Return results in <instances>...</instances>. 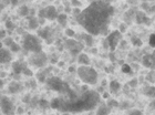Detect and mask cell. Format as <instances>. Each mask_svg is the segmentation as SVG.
Masks as SVG:
<instances>
[{"label":"cell","mask_w":155,"mask_h":115,"mask_svg":"<svg viewBox=\"0 0 155 115\" xmlns=\"http://www.w3.org/2000/svg\"><path fill=\"white\" fill-rule=\"evenodd\" d=\"M22 47L27 51H31L33 53H39L42 51L41 40L37 35L27 33L22 40Z\"/></svg>","instance_id":"cell-4"},{"label":"cell","mask_w":155,"mask_h":115,"mask_svg":"<svg viewBox=\"0 0 155 115\" xmlns=\"http://www.w3.org/2000/svg\"><path fill=\"white\" fill-rule=\"evenodd\" d=\"M143 65L145 67H151L152 65V61H151V57L150 55H145V57L143 58V61H142Z\"/></svg>","instance_id":"cell-23"},{"label":"cell","mask_w":155,"mask_h":115,"mask_svg":"<svg viewBox=\"0 0 155 115\" xmlns=\"http://www.w3.org/2000/svg\"><path fill=\"white\" fill-rule=\"evenodd\" d=\"M121 39H122V33L119 30L111 32L110 34H109V37L107 38V42H109V49L114 51L115 48L117 47V44H119V42L121 41Z\"/></svg>","instance_id":"cell-9"},{"label":"cell","mask_w":155,"mask_h":115,"mask_svg":"<svg viewBox=\"0 0 155 115\" xmlns=\"http://www.w3.org/2000/svg\"><path fill=\"white\" fill-rule=\"evenodd\" d=\"M20 49H21V48H20V45L18 44V43H16V42H13L12 44L9 47V50L11 52H13V53H17V52H19Z\"/></svg>","instance_id":"cell-25"},{"label":"cell","mask_w":155,"mask_h":115,"mask_svg":"<svg viewBox=\"0 0 155 115\" xmlns=\"http://www.w3.org/2000/svg\"><path fill=\"white\" fill-rule=\"evenodd\" d=\"M22 74H25V75H27V77H32V75H33L32 71L30 70V69L28 67H25V70L22 71Z\"/></svg>","instance_id":"cell-32"},{"label":"cell","mask_w":155,"mask_h":115,"mask_svg":"<svg viewBox=\"0 0 155 115\" xmlns=\"http://www.w3.org/2000/svg\"><path fill=\"white\" fill-rule=\"evenodd\" d=\"M12 60V55H11V51L9 49L6 48H1L0 49V63L5 64L8 63Z\"/></svg>","instance_id":"cell-11"},{"label":"cell","mask_w":155,"mask_h":115,"mask_svg":"<svg viewBox=\"0 0 155 115\" xmlns=\"http://www.w3.org/2000/svg\"><path fill=\"white\" fill-rule=\"evenodd\" d=\"M107 106L109 107H116V106H119V102L116 101V100H109V102H107Z\"/></svg>","instance_id":"cell-30"},{"label":"cell","mask_w":155,"mask_h":115,"mask_svg":"<svg viewBox=\"0 0 155 115\" xmlns=\"http://www.w3.org/2000/svg\"><path fill=\"white\" fill-rule=\"evenodd\" d=\"M26 63L22 62V61H16V62H13L12 63V71L13 73H16L17 75H19V74L22 73V71L25 70V67H26Z\"/></svg>","instance_id":"cell-12"},{"label":"cell","mask_w":155,"mask_h":115,"mask_svg":"<svg viewBox=\"0 0 155 115\" xmlns=\"http://www.w3.org/2000/svg\"><path fill=\"white\" fill-rule=\"evenodd\" d=\"M6 28L8 29V30H10V31H11V30H13V29H16V25H15L12 21L8 20V21L6 22Z\"/></svg>","instance_id":"cell-29"},{"label":"cell","mask_w":155,"mask_h":115,"mask_svg":"<svg viewBox=\"0 0 155 115\" xmlns=\"http://www.w3.org/2000/svg\"><path fill=\"white\" fill-rule=\"evenodd\" d=\"M8 90H9V92L11 94H17V93H19L22 90V86H21V84L18 81H12L8 85Z\"/></svg>","instance_id":"cell-13"},{"label":"cell","mask_w":155,"mask_h":115,"mask_svg":"<svg viewBox=\"0 0 155 115\" xmlns=\"http://www.w3.org/2000/svg\"><path fill=\"white\" fill-rule=\"evenodd\" d=\"M146 79H147V80L150 81V82H155V77H154V72H152V73H150V75L147 77H146Z\"/></svg>","instance_id":"cell-38"},{"label":"cell","mask_w":155,"mask_h":115,"mask_svg":"<svg viewBox=\"0 0 155 115\" xmlns=\"http://www.w3.org/2000/svg\"><path fill=\"white\" fill-rule=\"evenodd\" d=\"M77 73L83 83L91 84V85L97 84V72L93 67H89V65H81L77 69Z\"/></svg>","instance_id":"cell-3"},{"label":"cell","mask_w":155,"mask_h":115,"mask_svg":"<svg viewBox=\"0 0 155 115\" xmlns=\"http://www.w3.org/2000/svg\"><path fill=\"white\" fill-rule=\"evenodd\" d=\"M30 63L33 64L37 67H45L47 63V54L45 52H39V53H35L32 57H30Z\"/></svg>","instance_id":"cell-10"},{"label":"cell","mask_w":155,"mask_h":115,"mask_svg":"<svg viewBox=\"0 0 155 115\" xmlns=\"http://www.w3.org/2000/svg\"><path fill=\"white\" fill-rule=\"evenodd\" d=\"M64 47L71 52L72 55H78V53L83 49V45L81 44L80 42L77 41V40H73V39H71V38L68 39V40H65Z\"/></svg>","instance_id":"cell-8"},{"label":"cell","mask_w":155,"mask_h":115,"mask_svg":"<svg viewBox=\"0 0 155 115\" xmlns=\"http://www.w3.org/2000/svg\"><path fill=\"white\" fill-rule=\"evenodd\" d=\"M129 115H143V113L141 112L140 110H132V111L129 113Z\"/></svg>","instance_id":"cell-36"},{"label":"cell","mask_w":155,"mask_h":115,"mask_svg":"<svg viewBox=\"0 0 155 115\" xmlns=\"http://www.w3.org/2000/svg\"><path fill=\"white\" fill-rule=\"evenodd\" d=\"M150 11H152V12H155V6H154V7H152V8L150 9Z\"/></svg>","instance_id":"cell-45"},{"label":"cell","mask_w":155,"mask_h":115,"mask_svg":"<svg viewBox=\"0 0 155 115\" xmlns=\"http://www.w3.org/2000/svg\"><path fill=\"white\" fill-rule=\"evenodd\" d=\"M0 113H1V109H0Z\"/></svg>","instance_id":"cell-48"},{"label":"cell","mask_w":155,"mask_h":115,"mask_svg":"<svg viewBox=\"0 0 155 115\" xmlns=\"http://www.w3.org/2000/svg\"><path fill=\"white\" fill-rule=\"evenodd\" d=\"M39 25H40L39 20L37 19V18H35V17H31V18L29 19V22H28V27H29L30 30H36V29H38Z\"/></svg>","instance_id":"cell-17"},{"label":"cell","mask_w":155,"mask_h":115,"mask_svg":"<svg viewBox=\"0 0 155 115\" xmlns=\"http://www.w3.org/2000/svg\"><path fill=\"white\" fill-rule=\"evenodd\" d=\"M136 21H137V23L150 25V19L147 18V16H146L143 11H139V12L136 13Z\"/></svg>","instance_id":"cell-16"},{"label":"cell","mask_w":155,"mask_h":115,"mask_svg":"<svg viewBox=\"0 0 155 115\" xmlns=\"http://www.w3.org/2000/svg\"><path fill=\"white\" fill-rule=\"evenodd\" d=\"M67 19H68V16H67L65 13H60V15L58 16V18H57L58 22L60 23L61 26H63V27L67 25Z\"/></svg>","instance_id":"cell-22"},{"label":"cell","mask_w":155,"mask_h":115,"mask_svg":"<svg viewBox=\"0 0 155 115\" xmlns=\"http://www.w3.org/2000/svg\"><path fill=\"white\" fill-rule=\"evenodd\" d=\"M113 12L114 9L110 3L104 0H97L81 11L77 19L89 34L99 35L107 31Z\"/></svg>","instance_id":"cell-1"},{"label":"cell","mask_w":155,"mask_h":115,"mask_svg":"<svg viewBox=\"0 0 155 115\" xmlns=\"http://www.w3.org/2000/svg\"><path fill=\"white\" fill-rule=\"evenodd\" d=\"M126 30V26L124 25V23H122V25H120V30L119 31L121 32V33H123V32H125Z\"/></svg>","instance_id":"cell-39"},{"label":"cell","mask_w":155,"mask_h":115,"mask_svg":"<svg viewBox=\"0 0 155 115\" xmlns=\"http://www.w3.org/2000/svg\"><path fill=\"white\" fill-rule=\"evenodd\" d=\"M74 34H75V32L72 30V29H65V35L67 37H69V38H72V37H74Z\"/></svg>","instance_id":"cell-31"},{"label":"cell","mask_w":155,"mask_h":115,"mask_svg":"<svg viewBox=\"0 0 155 115\" xmlns=\"http://www.w3.org/2000/svg\"><path fill=\"white\" fill-rule=\"evenodd\" d=\"M38 34H39V37H41L43 40H47V42H48V43H51V42H52V41H50L51 31H50V29H49V28H45V29H42V30H39Z\"/></svg>","instance_id":"cell-14"},{"label":"cell","mask_w":155,"mask_h":115,"mask_svg":"<svg viewBox=\"0 0 155 115\" xmlns=\"http://www.w3.org/2000/svg\"><path fill=\"white\" fill-rule=\"evenodd\" d=\"M144 94L149 97H152V99H155V87L154 86H147L144 90Z\"/></svg>","instance_id":"cell-21"},{"label":"cell","mask_w":155,"mask_h":115,"mask_svg":"<svg viewBox=\"0 0 155 115\" xmlns=\"http://www.w3.org/2000/svg\"><path fill=\"white\" fill-rule=\"evenodd\" d=\"M111 113V107L107 105H101L97 111V115H109Z\"/></svg>","instance_id":"cell-18"},{"label":"cell","mask_w":155,"mask_h":115,"mask_svg":"<svg viewBox=\"0 0 155 115\" xmlns=\"http://www.w3.org/2000/svg\"><path fill=\"white\" fill-rule=\"evenodd\" d=\"M47 84H48L49 89L53 90L55 92L62 93L63 95H68L69 93L72 91V89L67 82H64L63 80H61V79H59L57 77H52L50 79H48Z\"/></svg>","instance_id":"cell-5"},{"label":"cell","mask_w":155,"mask_h":115,"mask_svg":"<svg viewBox=\"0 0 155 115\" xmlns=\"http://www.w3.org/2000/svg\"><path fill=\"white\" fill-rule=\"evenodd\" d=\"M122 72H124V73H130V72H131V67H129L127 64H124L122 67Z\"/></svg>","instance_id":"cell-35"},{"label":"cell","mask_w":155,"mask_h":115,"mask_svg":"<svg viewBox=\"0 0 155 115\" xmlns=\"http://www.w3.org/2000/svg\"><path fill=\"white\" fill-rule=\"evenodd\" d=\"M131 42H132V44L135 45V47H141V45H142V41H141L139 38H136V37H132V38H131Z\"/></svg>","instance_id":"cell-27"},{"label":"cell","mask_w":155,"mask_h":115,"mask_svg":"<svg viewBox=\"0 0 155 115\" xmlns=\"http://www.w3.org/2000/svg\"><path fill=\"white\" fill-rule=\"evenodd\" d=\"M121 89V84L117 81H111L110 82V91L112 93H117Z\"/></svg>","instance_id":"cell-19"},{"label":"cell","mask_w":155,"mask_h":115,"mask_svg":"<svg viewBox=\"0 0 155 115\" xmlns=\"http://www.w3.org/2000/svg\"><path fill=\"white\" fill-rule=\"evenodd\" d=\"M62 115H70V114H69V113L65 112V113H63V114H62Z\"/></svg>","instance_id":"cell-47"},{"label":"cell","mask_w":155,"mask_h":115,"mask_svg":"<svg viewBox=\"0 0 155 115\" xmlns=\"http://www.w3.org/2000/svg\"><path fill=\"white\" fill-rule=\"evenodd\" d=\"M78 63L80 65H90L91 60L89 55H87L85 53H80L78 55Z\"/></svg>","instance_id":"cell-15"},{"label":"cell","mask_w":155,"mask_h":115,"mask_svg":"<svg viewBox=\"0 0 155 115\" xmlns=\"http://www.w3.org/2000/svg\"><path fill=\"white\" fill-rule=\"evenodd\" d=\"M13 39L11 38V37H6V38H3V41H2V43L5 45H6V47H8V48H9L10 45L12 44L13 43Z\"/></svg>","instance_id":"cell-26"},{"label":"cell","mask_w":155,"mask_h":115,"mask_svg":"<svg viewBox=\"0 0 155 115\" xmlns=\"http://www.w3.org/2000/svg\"><path fill=\"white\" fill-rule=\"evenodd\" d=\"M136 83H137V80L136 79H134V80H132V81H130V86H132V87H135L136 86Z\"/></svg>","instance_id":"cell-40"},{"label":"cell","mask_w":155,"mask_h":115,"mask_svg":"<svg viewBox=\"0 0 155 115\" xmlns=\"http://www.w3.org/2000/svg\"><path fill=\"white\" fill-rule=\"evenodd\" d=\"M3 86H5V82H3V80L0 77V90H2Z\"/></svg>","instance_id":"cell-43"},{"label":"cell","mask_w":155,"mask_h":115,"mask_svg":"<svg viewBox=\"0 0 155 115\" xmlns=\"http://www.w3.org/2000/svg\"><path fill=\"white\" fill-rule=\"evenodd\" d=\"M81 38L83 39L84 42H85V44L87 45V47H92L93 45V38H92V35L89 34V33H84V34L81 35Z\"/></svg>","instance_id":"cell-20"},{"label":"cell","mask_w":155,"mask_h":115,"mask_svg":"<svg viewBox=\"0 0 155 115\" xmlns=\"http://www.w3.org/2000/svg\"><path fill=\"white\" fill-rule=\"evenodd\" d=\"M17 2H18V0H11V3H12V6L17 5Z\"/></svg>","instance_id":"cell-44"},{"label":"cell","mask_w":155,"mask_h":115,"mask_svg":"<svg viewBox=\"0 0 155 115\" xmlns=\"http://www.w3.org/2000/svg\"><path fill=\"white\" fill-rule=\"evenodd\" d=\"M150 45L152 47V48H155V33H153V34H151V37H150Z\"/></svg>","instance_id":"cell-33"},{"label":"cell","mask_w":155,"mask_h":115,"mask_svg":"<svg viewBox=\"0 0 155 115\" xmlns=\"http://www.w3.org/2000/svg\"><path fill=\"white\" fill-rule=\"evenodd\" d=\"M107 96H109V94H107V93H104V94H103V97H104V99H107Z\"/></svg>","instance_id":"cell-46"},{"label":"cell","mask_w":155,"mask_h":115,"mask_svg":"<svg viewBox=\"0 0 155 115\" xmlns=\"http://www.w3.org/2000/svg\"><path fill=\"white\" fill-rule=\"evenodd\" d=\"M103 47H104V48H105V49L109 48V42H107V39H105V40H104V41H103Z\"/></svg>","instance_id":"cell-42"},{"label":"cell","mask_w":155,"mask_h":115,"mask_svg":"<svg viewBox=\"0 0 155 115\" xmlns=\"http://www.w3.org/2000/svg\"><path fill=\"white\" fill-rule=\"evenodd\" d=\"M100 101V95L94 91H85L73 101H64L61 97H55L50 103V107L63 112H83L93 110Z\"/></svg>","instance_id":"cell-2"},{"label":"cell","mask_w":155,"mask_h":115,"mask_svg":"<svg viewBox=\"0 0 155 115\" xmlns=\"http://www.w3.org/2000/svg\"><path fill=\"white\" fill-rule=\"evenodd\" d=\"M39 105L41 106L42 109H48V107H50V103L47 100H40L39 101Z\"/></svg>","instance_id":"cell-28"},{"label":"cell","mask_w":155,"mask_h":115,"mask_svg":"<svg viewBox=\"0 0 155 115\" xmlns=\"http://www.w3.org/2000/svg\"><path fill=\"white\" fill-rule=\"evenodd\" d=\"M0 109H1V113L5 115H13L16 112L13 103L6 96H3L0 101Z\"/></svg>","instance_id":"cell-7"},{"label":"cell","mask_w":155,"mask_h":115,"mask_svg":"<svg viewBox=\"0 0 155 115\" xmlns=\"http://www.w3.org/2000/svg\"><path fill=\"white\" fill-rule=\"evenodd\" d=\"M19 16L21 17H26L28 16V13H29V8L27 6H22V7H20V9H19Z\"/></svg>","instance_id":"cell-24"},{"label":"cell","mask_w":155,"mask_h":115,"mask_svg":"<svg viewBox=\"0 0 155 115\" xmlns=\"http://www.w3.org/2000/svg\"><path fill=\"white\" fill-rule=\"evenodd\" d=\"M72 1V3H73V6H80L81 3H80V1H78V0H71Z\"/></svg>","instance_id":"cell-41"},{"label":"cell","mask_w":155,"mask_h":115,"mask_svg":"<svg viewBox=\"0 0 155 115\" xmlns=\"http://www.w3.org/2000/svg\"><path fill=\"white\" fill-rule=\"evenodd\" d=\"M39 18L41 19H48V20H55L58 18L59 13L55 9L54 6H48L45 9H40L38 12Z\"/></svg>","instance_id":"cell-6"},{"label":"cell","mask_w":155,"mask_h":115,"mask_svg":"<svg viewBox=\"0 0 155 115\" xmlns=\"http://www.w3.org/2000/svg\"><path fill=\"white\" fill-rule=\"evenodd\" d=\"M38 80L40 82H45V73H38Z\"/></svg>","instance_id":"cell-37"},{"label":"cell","mask_w":155,"mask_h":115,"mask_svg":"<svg viewBox=\"0 0 155 115\" xmlns=\"http://www.w3.org/2000/svg\"><path fill=\"white\" fill-rule=\"evenodd\" d=\"M151 61H152V65H151V67H152L153 70H155V50L153 51V53L151 55Z\"/></svg>","instance_id":"cell-34"}]
</instances>
